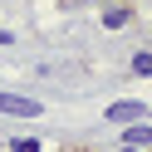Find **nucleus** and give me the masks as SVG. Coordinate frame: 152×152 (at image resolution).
Instances as JSON below:
<instances>
[{"label": "nucleus", "instance_id": "obj_1", "mask_svg": "<svg viewBox=\"0 0 152 152\" xmlns=\"http://www.w3.org/2000/svg\"><path fill=\"white\" fill-rule=\"evenodd\" d=\"M103 118H108L113 128H132V123H152V103H142V98H118V103H108V108H103Z\"/></svg>", "mask_w": 152, "mask_h": 152}, {"label": "nucleus", "instance_id": "obj_2", "mask_svg": "<svg viewBox=\"0 0 152 152\" xmlns=\"http://www.w3.org/2000/svg\"><path fill=\"white\" fill-rule=\"evenodd\" d=\"M0 113H15V118H44L39 98H25V93H0Z\"/></svg>", "mask_w": 152, "mask_h": 152}, {"label": "nucleus", "instance_id": "obj_3", "mask_svg": "<svg viewBox=\"0 0 152 152\" xmlns=\"http://www.w3.org/2000/svg\"><path fill=\"white\" fill-rule=\"evenodd\" d=\"M123 147H152V123H132V128H123Z\"/></svg>", "mask_w": 152, "mask_h": 152}, {"label": "nucleus", "instance_id": "obj_4", "mask_svg": "<svg viewBox=\"0 0 152 152\" xmlns=\"http://www.w3.org/2000/svg\"><path fill=\"white\" fill-rule=\"evenodd\" d=\"M123 25H132V5H108L103 10V30H123Z\"/></svg>", "mask_w": 152, "mask_h": 152}, {"label": "nucleus", "instance_id": "obj_5", "mask_svg": "<svg viewBox=\"0 0 152 152\" xmlns=\"http://www.w3.org/2000/svg\"><path fill=\"white\" fill-rule=\"evenodd\" d=\"M128 69L137 74V79H152V49H137V54L128 59Z\"/></svg>", "mask_w": 152, "mask_h": 152}, {"label": "nucleus", "instance_id": "obj_6", "mask_svg": "<svg viewBox=\"0 0 152 152\" xmlns=\"http://www.w3.org/2000/svg\"><path fill=\"white\" fill-rule=\"evenodd\" d=\"M10 152H44V137H15Z\"/></svg>", "mask_w": 152, "mask_h": 152}, {"label": "nucleus", "instance_id": "obj_7", "mask_svg": "<svg viewBox=\"0 0 152 152\" xmlns=\"http://www.w3.org/2000/svg\"><path fill=\"white\" fill-rule=\"evenodd\" d=\"M5 44H15V34H10V30H0V49H5Z\"/></svg>", "mask_w": 152, "mask_h": 152}, {"label": "nucleus", "instance_id": "obj_8", "mask_svg": "<svg viewBox=\"0 0 152 152\" xmlns=\"http://www.w3.org/2000/svg\"><path fill=\"white\" fill-rule=\"evenodd\" d=\"M118 152H142V147H118Z\"/></svg>", "mask_w": 152, "mask_h": 152}]
</instances>
